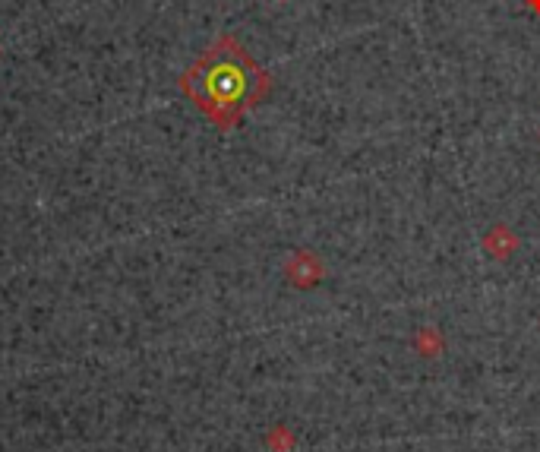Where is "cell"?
<instances>
[{"label":"cell","mask_w":540,"mask_h":452,"mask_svg":"<svg viewBox=\"0 0 540 452\" xmlns=\"http://www.w3.org/2000/svg\"><path fill=\"white\" fill-rule=\"evenodd\" d=\"M184 86L212 121L231 127L240 114L266 95L269 80L244 48L231 38H222L199 57V64L187 73Z\"/></svg>","instance_id":"obj_1"}]
</instances>
